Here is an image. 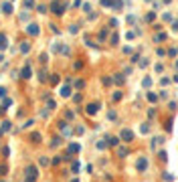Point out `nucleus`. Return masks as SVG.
<instances>
[{
  "label": "nucleus",
  "instance_id": "nucleus-1",
  "mask_svg": "<svg viewBox=\"0 0 178 182\" xmlns=\"http://www.w3.org/2000/svg\"><path fill=\"white\" fill-rule=\"evenodd\" d=\"M37 174H39L37 168H35V166H29V168H27V182H35V180H37Z\"/></svg>",
  "mask_w": 178,
  "mask_h": 182
},
{
  "label": "nucleus",
  "instance_id": "nucleus-2",
  "mask_svg": "<svg viewBox=\"0 0 178 182\" xmlns=\"http://www.w3.org/2000/svg\"><path fill=\"white\" fill-rule=\"evenodd\" d=\"M63 8H65V6H63L61 2H57V0H53V2H51V10H53L55 14H63Z\"/></svg>",
  "mask_w": 178,
  "mask_h": 182
},
{
  "label": "nucleus",
  "instance_id": "nucleus-3",
  "mask_svg": "<svg viewBox=\"0 0 178 182\" xmlns=\"http://www.w3.org/2000/svg\"><path fill=\"white\" fill-rule=\"evenodd\" d=\"M122 140H124V142H132V140H134V132H132V130H124V132H122Z\"/></svg>",
  "mask_w": 178,
  "mask_h": 182
},
{
  "label": "nucleus",
  "instance_id": "nucleus-4",
  "mask_svg": "<svg viewBox=\"0 0 178 182\" xmlns=\"http://www.w3.org/2000/svg\"><path fill=\"white\" fill-rule=\"evenodd\" d=\"M136 168H138L140 172H144V170L148 168V160H146V158H140V160H138V164H136Z\"/></svg>",
  "mask_w": 178,
  "mask_h": 182
},
{
  "label": "nucleus",
  "instance_id": "nucleus-5",
  "mask_svg": "<svg viewBox=\"0 0 178 182\" xmlns=\"http://www.w3.org/2000/svg\"><path fill=\"white\" fill-rule=\"evenodd\" d=\"M31 75H33V69H31V67L27 65L25 69L20 71V77H22V79H31Z\"/></svg>",
  "mask_w": 178,
  "mask_h": 182
},
{
  "label": "nucleus",
  "instance_id": "nucleus-6",
  "mask_svg": "<svg viewBox=\"0 0 178 182\" xmlns=\"http://www.w3.org/2000/svg\"><path fill=\"white\" fill-rule=\"evenodd\" d=\"M97 109H99V105H97V103H89V105H87V113H89V116H95Z\"/></svg>",
  "mask_w": 178,
  "mask_h": 182
},
{
  "label": "nucleus",
  "instance_id": "nucleus-7",
  "mask_svg": "<svg viewBox=\"0 0 178 182\" xmlns=\"http://www.w3.org/2000/svg\"><path fill=\"white\" fill-rule=\"evenodd\" d=\"M6 47H8V41H6V35H4V33H0V49L4 51Z\"/></svg>",
  "mask_w": 178,
  "mask_h": 182
},
{
  "label": "nucleus",
  "instance_id": "nucleus-8",
  "mask_svg": "<svg viewBox=\"0 0 178 182\" xmlns=\"http://www.w3.org/2000/svg\"><path fill=\"white\" fill-rule=\"evenodd\" d=\"M27 31H29V35H33V37H37V35H39V27H37V25H29V27H27Z\"/></svg>",
  "mask_w": 178,
  "mask_h": 182
},
{
  "label": "nucleus",
  "instance_id": "nucleus-9",
  "mask_svg": "<svg viewBox=\"0 0 178 182\" xmlns=\"http://www.w3.org/2000/svg\"><path fill=\"white\" fill-rule=\"evenodd\" d=\"M61 95H63V97H69V95H71V87H69V85H63V87H61Z\"/></svg>",
  "mask_w": 178,
  "mask_h": 182
},
{
  "label": "nucleus",
  "instance_id": "nucleus-10",
  "mask_svg": "<svg viewBox=\"0 0 178 182\" xmlns=\"http://www.w3.org/2000/svg\"><path fill=\"white\" fill-rule=\"evenodd\" d=\"M79 150H81L79 144H71V146H69V154H79Z\"/></svg>",
  "mask_w": 178,
  "mask_h": 182
},
{
  "label": "nucleus",
  "instance_id": "nucleus-11",
  "mask_svg": "<svg viewBox=\"0 0 178 182\" xmlns=\"http://www.w3.org/2000/svg\"><path fill=\"white\" fill-rule=\"evenodd\" d=\"M2 10H4L6 14H10V12H12V4H10V2H4V4H2Z\"/></svg>",
  "mask_w": 178,
  "mask_h": 182
},
{
  "label": "nucleus",
  "instance_id": "nucleus-12",
  "mask_svg": "<svg viewBox=\"0 0 178 182\" xmlns=\"http://www.w3.org/2000/svg\"><path fill=\"white\" fill-rule=\"evenodd\" d=\"M31 140H33L35 144H39V142H41V134H37V132H35V134L31 136Z\"/></svg>",
  "mask_w": 178,
  "mask_h": 182
},
{
  "label": "nucleus",
  "instance_id": "nucleus-13",
  "mask_svg": "<svg viewBox=\"0 0 178 182\" xmlns=\"http://www.w3.org/2000/svg\"><path fill=\"white\" fill-rule=\"evenodd\" d=\"M118 142H120V138H107V144L109 146H118Z\"/></svg>",
  "mask_w": 178,
  "mask_h": 182
},
{
  "label": "nucleus",
  "instance_id": "nucleus-14",
  "mask_svg": "<svg viewBox=\"0 0 178 182\" xmlns=\"http://www.w3.org/2000/svg\"><path fill=\"white\" fill-rule=\"evenodd\" d=\"M111 6H114L116 10H122V0H114V4H111Z\"/></svg>",
  "mask_w": 178,
  "mask_h": 182
},
{
  "label": "nucleus",
  "instance_id": "nucleus-15",
  "mask_svg": "<svg viewBox=\"0 0 178 182\" xmlns=\"http://www.w3.org/2000/svg\"><path fill=\"white\" fill-rule=\"evenodd\" d=\"M25 6H27V8H33V6H35V0H25Z\"/></svg>",
  "mask_w": 178,
  "mask_h": 182
},
{
  "label": "nucleus",
  "instance_id": "nucleus-16",
  "mask_svg": "<svg viewBox=\"0 0 178 182\" xmlns=\"http://www.w3.org/2000/svg\"><path fill=\"white\" fill-rule=\"evenodd\" d=\"M2 156L8 158V156H10V148H2Z\"/></svg>",
  "mask_w": 178,
  "mask_h": 182
},
{
  "label": "nucleus",
  "instance_id": "nucleus-17",
  "mask_svg": "<svg viewBox=\"0 0 178 182\" xmlns=\"http://www.w3.org/2000/svg\"><path fill=\"white\" fill-rule=\"evenodd\" d=\"M47 164H49V158L43 156V158H41V166H47Z\"/></svg>",
  "mask_w": 178,
  "mask_h": 182
},
{
  "label": "nucleus",
  "instance_id": "nucleus-18",
  "mask_svg": "<svg viewBox=\"0 0 178 182\" xmlns=\"http://www.w3.org/2000/svg\"><path fill=\"white\" fill-rule=\"evenodd\" d=\"M101 4L103 6H111V4H114V0H101Z\"/></svg>",
  "mask_w": 178,
  "mask_h": 182
},
{
  "label": "nucleus",
  "instance_id": "nucleus-19",
  "mask_svg": "<svg viewBox=\"0 0 178 182\" xmlns=\"http://www.w3.org/2000/svg\"><path fill=\"white\" fill-rule=\"evenodd\" d=\"M29 49H31L29 45H22V47H20V51H22V53H29Z\"/></svg>",
  "mask_w": 178,
  "mask_h": 182
},
{
  "label": "nucleus",
  "instance_id": "nucleus-20",
  "mask_svg": "<svg viewBox=\"0 0 178 182\" xmlns=\"http://www.w3.org/2000/svg\"><path fill=\"white\" fill-rule=\"evenodd\" d=\"M79 168H81V166H79V162H75V164H73V168H71V170H73V172H79Z\"/></svg>",
  "mask_w": 178,
  "mask_h": 182
},
{
  "label": "nucleus",
  "instance_id": "nucleus-21",
  "mask_svg": "<svg viewBox=\"0 0 178 182\" xmlns=\"http://www.w3.org/2000/svg\"><path fill=\"white\" fill-rule=\"evenodd\" d=\"M118 41H120V39H118V35H114V37H111V45H118Z\"/></svg>",
  "mask_w": 178,
  "mask_h": 182
},
{
  "label": "nucleus",
  "instance_id": "nucleus-22",
  "mask_svg": "<svg viewBox=\"0 0 178 182\" xmlns=\"http://www.w3.org/2000/svg\"><path fill=\"white\" fill-rule=\"evenodd\" d=\"M51 146L55 148V146H59V138H53V142H51Z\"/></svg>",
  "mask_w": 178,
  "mask_h": 182
},
{
  "label": "nucleus",
  "instance_id": "nucleus-23",
  "mask_svg": "<svg viewBox=\"0 0 178 182\" xmlns=\"http://www.w3.org/2000/svg\"><path fill=\"white\" fill-rule=\"evenodd\" d=\"M120 156H122V158H126V156H128V150H124V148H122V150H120Z\"/></svg>",
  "mask_w": 178,
  "mask_h": 182
},
{
  "label": "nucleus",
  "instance_id": "nucleus-24",
  "mask_svg": "<svg viewBox=\"0 0 178 182\" xmlns=\"http://www.w3.org/2000/svg\"><path fill=\"white\" fill-rule=\"evenodd\" d=\"M6 170H8V168H6L4 164H2V166H0V174H6Z\"/></svg>",
  "mask_w": 178,
  "mask_h": 182
},
{
  "label": "nucleus",
  "instance_id": "nucleus-25",
  "mask_svg": "<svg viewBox=\"0 0 178 182\" xmlns=\"http://www.w3.org/2000/svg\"><path fill=\"white\" fill-rule=\"evenodd\" d=\"M4 95H6V89H4V87H0V97H4Z\"/></svg>",
  "mask_w": 178,
  "mask_h": 182
},
{
  "label": "nucleus",
  "instance_id": "nucleus-26",
  "mask_svg": "<svg viewBox=\"0 0 178 182\" xmlns=\"http://www.w3.org/2000/svg\"><path fill=\"white\" fill-rule=\"evenodd\" d=\"M2 59H4V57H2V55H0V63H2Z\"/></svg>",
  "mask_w": 178,
  "mask_h": 182
},
{
  "label": "nucleus",
  "instance_id": "nucleus-27",
  "mask_svg": "<svg viewBox=\"0 0 178 182\" xmlns=\"http://www.w3.org/2000/svg\"><path fill=\"white\" fill-rule=\"evenodd\" d=\"M71 182H79V180H71Z\"/></svg>",
  "mask_w": 178,
  "mask_h": 182
}]
</instances>
